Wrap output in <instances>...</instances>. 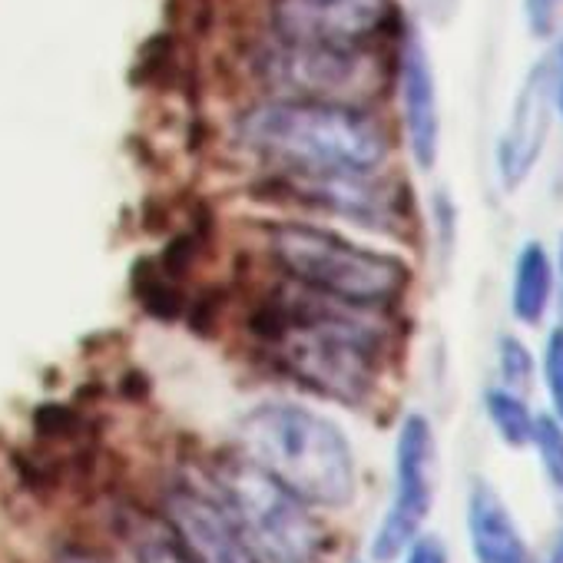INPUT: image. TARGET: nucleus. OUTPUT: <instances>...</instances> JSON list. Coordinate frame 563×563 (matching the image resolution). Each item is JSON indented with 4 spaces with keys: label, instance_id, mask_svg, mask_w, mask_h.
<instances>
[{
    "label": "nucleus",
    "instance_id": "nucleus-1",
    "mask_svg": "<svg viewBox=\"0 0 563 563\" xmlns=\"http://www.w3.org/2000/svg\"><path fill=\"white\" fill-rule=\"evenodd\" d=\"M388 316L292 286L255 309L249 325L292 382L335 405L362 408L378 391L391 355Z\"/></svg>",
    "mask_w": 563,
    "mask_h": 563
},
{
    "label": "nucleus",
    "instance_id": "nucleus-2",
    "mask_svg": "<svg viewBox=\"0 0 563 563\" xmlns=\"http://www.w3.org/2000/svg\"><path fill=\"white\" fill-rule=\"evenodd\" d=\"M239 143L292 176H368L391 156V136L368 107L278 97L239 120Z\"/></svg>",
    "mask_w": 563,
    "mask_h": 563
},
{
    "label": "nucleus",
    "instance_id": "nucleus-3",
    "mask_svg": "<svg viewBox=\"0 0 563 563\" xmlns=\"http://www.w3.org/2000/svg\"><path fill=\"white\" fill-rule=\"evenodd\" d=\"M239 451L309 507L339 510L355 500L358 474L345 431L312 408L262 401L239 418Z\"/></svg>",
    "mask_w": 563,
    "mask_h": 563
},
{
    "label": "nucleus",
    "instance_id": "nucleus-4",
    "mask_svg": "<svg viewBox=\"0 0 563 563\" xmlns=\"http://www.w3.org/2000/svg\"><path fill=\"white\" fill-rule=\"evenodd\" d=\"M265 242L292 286L335 302L391 312L411 289V265L401 255L362 245L325 225L272 222Z\"/></svg>",
    "mask_w": 563,
    "mask_h": 563
},
{
    "label": "nucleus",
    "instance_id": "nucleus-5",
    "mask_svg": "<svg viewBox=\"0 0 563 563\" xmlns=\"http://www.w3.org/2000/svg\"><path fill=\"white\" fill-rule=\"evenodd\" d=\"M212 487L262 563H325V530L309 504L242 454L212 467Z\"/></svg>",
    "mask_w": 563,
    "mask_h": 563
},
{
    "label": "nucleus",
    "instance_id": "nucleus-6",
    "mask_svg": "<svg viewBox=\"0 0 563 563\" xmlns=\"http://www.w3.org/2000/svg\"><path fill=\"white\" fill-rule=\"evenodd\" d=\"M385 54L388 47H329L275 37L255 64L278 97L368 107L395 70H388Z\"/></svg>",
    "mask_w": 563,
    "mask_h": 563
},
{
    "label": "nucleus",
    "instance_id": "nucleus-7",
    "mask_svg": "<svg viewBox=\"0 0 563 563\" xmlns=\"http://www.w3.org/2000/svg\"><path fill=\"white\" fill-rule=\"evenodd\" d=\"M272 31L282 41L329 47H388L401 41L395 0H275Z\"/></svg>",
    "mask_w": 563,
    "mask_h": 563
},
{
    "label": "nucleus",
    "instance_id": "nucleus-8",
    "mask_svg": "<svg viewBox=\"0 0 563 563\" xmlns=\"http://www.w3.org/2000/svg\"><path fill=\"white\" fill-rule=\"evenodd\" d=\"M434 431L424 415H408L395 441V497L372 540V556L391 563L421 533L434 504Z\"/></svg>",
    "mask_w": 563,
    "mask_h": 563
},
{
    "label": "nucleus",
    "instance_id": "nucleus-9",
    "mask_svg": "<svg viewBox=\"0 0 563 563\" xmlns=\"http://www.w3.org/2000/svg\"><path fill=\"white\" fill-rule=\"evenodd\" d=\"M553 54L547 51L514 93L507 123L497 136L494 166L507 192H517L537 169L553 126Z\"/></svg>",
    "mask_w": 563,
    "mask_h": 563
},
{
    "label": "nucleus",
    "instance_id": "nucleus-10",
    "mask_svg": "<svg viewBox=\"0 0 563 563\" xmlns=\"http://www.w3.org/2000/svg\"><path fill=\"white\" fill-rule=\"evenodd\" d=\"M163 514L192 563H262L232 514L206 487L189 481L173 484L163 497Z\"/></svg>",
    "mask_w": 563,
    "mask_h": 563
},
{
    "label": "nucleus",
    "instance_id": "nucleus-11",
    "mask_svg": "<svg viewBox=\"0 0 563 563\" xmlns=\"http://www.w3.org/2000/svg\"><path fill=\"white\" fill-rule=\"evenodd\" d=\"M401 117H405V140L418 169H431L441 153V103L434 67L424 51V41L415 27L401 31L398 41V64H395Z\"/></svg>",
    "mask_w": 563,
    "mask_h": 563
},
{
    "label": "nucleus",
    "instance_id": "nucleus-12",
    "mask_svg": "<svg viewBox=\"0 0 563 563\" xmlns=\"http://www.w3.org/2000/svg\"><path fill=\"white\" fill-rule=\"evenodd\" d=\"M296 192H302L312 206L329 209L335 216H345L358 225L378 229V232H401V222L408 219V202L401 189L382 173L368 176H292Z\"/></svg>",
    "mask_w": 563,
    "mask_h": 563
},
{
    "label": "nucleus",
    "instance_id": "nucleus-13",
    "mask_svg": "<svg viewBox=\"0 0 563 563\" xmlns=\"http://www.w3.org/2000/svg\"><path fill=\"white\" fill-rule=\"evenodd\" d=\"M467 537L477 563H533V553L494 484L474 481L467 497Z\"/></svg>",
    "mask_w": 563,
    "mask_h": 563
},
{
    "label": "nucleus",
    "instance_id": "nucleus-14",
    "mask_svg": "<svg viewBox=\"0 0 563 563\" xmlns=\"http://www.w3.org/2000/svg\"><path fill=\"white\" fill-rule=\"evenodd\" d=\"M556 299V258L537 239L523 242L510 272V316L520 325H540Z\"/></svg>",
    "mask_w": 563,
    "mask_h": 563
},
{
    "label": "nucleus",
    "instance_id": "nucleus-15",
    "mask_svg": "<svg viewBox=\"0 0 563 563\" xmlns=\"http://www.w3.org/2000/svg\"><path fill=\"white\" fill-rule=\"evenodd\" d=\"M484 415H487V421L494 424V431L500 434V441L507 448H530L537 415L530 411L527 395L510 391L504 385L487 388L484 391Z\"/></svg>",
    "mask_w": 563,
    "mask_h": 563
},
{
    "label": "nucleus",
    "instance_id": "nucleus-16",
    "mask_svg": "<svg viewBox=\"0 0 563 563\" xmlns=\"http://www.w3.org/2000/svg\"><path fill=\"white\" fill-rule=\"evenodd\" d=\"M530 448L540 457V467H543L547 484L563 500V421H556L553 415H537Z\"/></svg>",
    "mask_w": 563,
    "mask_h": 563
},
{
    "label": "nucleus",
    "instance_id": "nucleus-17",
    "mask_svg": "<svg viewBox=\"0 0 563 563\" xmlns=\"http://www.w3.org/2000/svg\"><path fill=\"white\" fill-rule=\"evenodd\" d=\"M497 372H500V385L504 388L520 391V395L530 391L533 375H537V358H533V352L527 349L523 339L500 335V342H497Z\"/></svg>",
    "mask_w": 563,
    "mask_h": 563
},
{
    "label": "nucleus",
    "instance_id": "nucleus-18",
    "mask_svg": "<svg viewBox=\"0 0 563 563\" xmlns=\"http://www.w3.org/2000/svg\"><path fill=\"white\" fill-rule=\"evenodd\" d=\"M34 434L44 444H64L84 438V415L70 405H41L34 411Z\"/></svg>",
    "mask_w": 563,
    "mask_h": 563
},
{
    "label": "nucleus",
    "instance_id": "nucleus-19",
    "mask_svg": "<svg viewBox=\"0 0 563 563\" xmlns=\"http://www.w3.org/2000/svg\"><path fill=\"white\" fill-rule=\"evenodd\" d=\"M540 372H543L553 418L563 421V325L550 329V335L543 342V355H540Z\"/></svg>",
    "mask_w": 563,
    "mask_h": 563
},
{
    "label": "nucleus",
    "instance_id": "nucleus-20",
    "mask_svg": "<svg viewBox=\"0 0 563 563\" xmlns=\"http://www.w3.org/2000/svg\"><path fill=\"white\" fill-rule=\"evenodd\" d=\"M136 563H192L169 530H140L133 540Z\"/></svg>",
    "mask_w": 563,
    "mask_h": 563
},
{
    "label": "nucleus",
    "instance_id": "nucleus-21",
    "mask_svg": "<svg viewBox=\"0 0 563 563\" xmlns=\"http://www.w3.org/2000/svg\"><path fill=\"white\" fill-rule=\"evenodd\" d=\"M405 563H448V550L438 537H415L405 547Z\"/></svg>",
    "mask_w": 563,
    "mask_h": 563
},
{
    "label": "nucleus",
    "instance_id": "nucleus-22",
    "mask_svg": "<svg viewBox=\"0 0 563 563\" xmlns=\"http://www.w3.org/2000/svg\"><path fill=\"white\" fill-rule=\"evenodd\" d=\"M553 54V110H556V120L563 123V37L550 47Z\"/></svg>",
    "mask_w": 563,
    "mask_h": 563
},
{
    "label": "nucleus",
    "instance_id": "nucleus-23",
    "mask_svg": "<svg viewBox=\"0 0 563 563\" xmlns=\"http://www.w3.org/2000/svg\"><path fill=\"white\" fill-rule=\"evenodd\" d=\"M421 4V14L431 21V24H448L457 11V0H418Z\"/></svg>",
    "mask_w": 563,
    "mask_h": 563
},
{
    "label": "nucleus",
    "instance_id": "nucleus-24",
    "mask_svg": "<svg viewBox=\"0 0 563 563\" xmlns=\"http://www.w3.org/2000/svg\"><path fill=\"white\" fill-rule=\"evenodd\" d=\"M54 563H107L100 553L87 550V547H77V543H64L57 553H54Z\"/></svg>",
    "mask_w": 563,
    "mask_h": 563
},
{
    "label": "nucleus",
    "instance_id": "nucleus-25",
    "mask_svg": "<svg viewBox=\"0 0 563 563\" xmlns=\"http://www.w3.org/2000/svg\"><path fill=\"white\" fill-rule=\"evenodd\" d=\"M547 563H563V533L556 537V543H553V550H550Z\"/></svg>",
    "mask_w": 563,
    "mask_h": 563
}]
</instances>
